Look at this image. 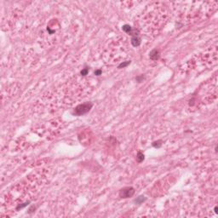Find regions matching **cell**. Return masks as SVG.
Wrapping results in <instances>:
<instances>
[{
    "label": "cell",
    "mask_w": 218,
    "mask_h": 218,
    "mask_svg": "<svg viewBox=\"0 0 218 218\" xmlns=\"http://www.w3.org/2000/svg\"><path fill=\"white\" fill-rule=\"evenodd\" d=\"M91 108V104H83V105H79V107H77V108L75 109V113L78 115H81L84 114L85 113H87Z\"/></svg>",
    "instance_id": "1"
},
{
    "label": "cell",
    "mask_w": 218,
    "mask_h": 218,
    "mask_svg": "<svg viewBox=\"0 0 218 218\" xmlns=\"http://www.w3.org/2000/svg\"><path fill=\"white\" fill-rule=\"evenodd\" d=\"M133 194H134V189L131 188L124 189L120 193V196L123 198H129L130 196H132Z\"/></svg>",
    "instance_id": "2"
},
{
    "label": "cell",
    "mask_w": 218,
    "mask_h": 218,
    "mask_svg": "<svg viewBox=\"0 0 218 218\" xmlns=\"http://www.w3.org/2000/svg\"><path fill=\"white\" fill-rule=\"evenodd\" d=\"M87 71H88V70H87V69L84 70V71H82V72H81V73H82L83 75H85V74L87 73Z\"/></svg>",
    "instance_id": "3"
}]
</instances>
